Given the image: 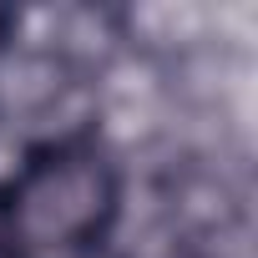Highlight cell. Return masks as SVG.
I'll list each match as a JSON object with an SVG mask.
<instances>
[{"label":"cell","instance_id":"obj_1","mask_svg":"<svg viewBox=\"0 0 258 258\" xmlns=\"http://www.w3.org/2000/svg\"><path fill=\"white\" fill-rule=\"evenodd\" d=\"M132 162L101 132L21 152L0 177V258H126Z\"/></svg>","mask_w":258,"mask_h":258}]
</instances>
